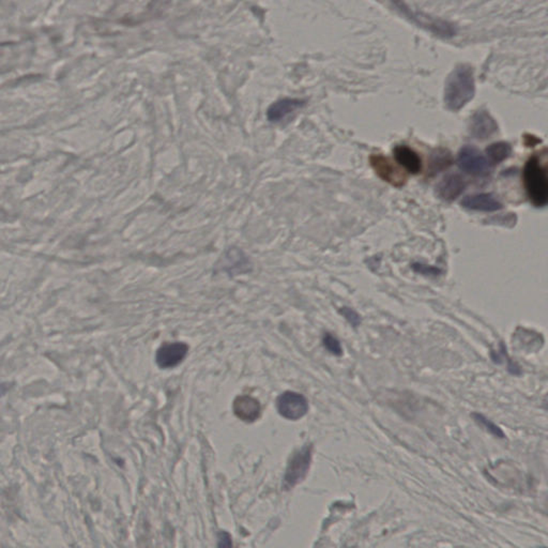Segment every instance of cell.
<instances>
[{
    "label": "cell",
    "mask_w": 548,
    "mask_h": 548,
    "mask_svg": "<svg viewBox=\"0 0 548 548\" xmlns=\"http://www.w3.org/2000/svg\"><path fill=\"white\" fill-rule=\"evenodd\" d=\"M312 462V447L306 445L293 455L288 464L284 478V487L286 489L293 488L298 483H300L307 471L310 469Z\"/></svg>",
    "instance_id": "cell-4"
},
{
    "label": "cell",
    "mask_w": 548,
    "mask_h": 548,
    "mask_svg": "<svg viewBox=\"0 0 548 548\" xmlns=\"http://www.w3.org/2000/svg\"><path fill=\"white\" fill-rule=\"evenodd\" d=\"M219 546H231V536L226 532H221L219 536Z\"/></svg>",
    "instance_id": "cell-21"
},
{
    "label": "cell",
    "mask_w": 548,
    "mask_h": 548,
    "mask_svg": "<svg viewBox=\"0 0 548 548\" xmlns=\"http://www.w3.org/2000/svg\"><path fill=\"white\" fill-rule=\"evenodd\" d=\"M458 164L462 172L469 175H485L491 170V164L486 157L472 146H465L460 149Z\"/></svg>",
    "instance_id": "cell-5"
},
{
    "label": "cell",
    "mask_w": 548,
    "mask_h": 548,
    "mask_svg": "<svg viewBox=\"0 0 548 548\" xmlns=\"http://www.w3.org/2000/svg\"><path fill=\"white\" fill-rule=\"evenodd\" d=\"M475 94V70L470 64H460L449 74L445 86V104L447 109L458 112Z\"/></svg>",
    "instance_id": "cell-1"
},
{
    "label": "cell",
    "mask_w": 548,
    "mask_h": 548,
    "mask_svg": "<svg viewBox=\"0 0 548 548\" xmlns=\"http://www.w3.org/2000/svg\"><path fill=\"white\" fill-rule=\"evenodd\" d=\"M276 407L280 416L293 421L302 418L309 410L306 398L291 391L284 392L278 396Z\"/></svg>",
    "instance_id": "cell-6"
},
{
    "label": "cell",
    "mask_w": 548,
    "mask_h": 548,
    "mask_svg": "<svg viewBox=\"0 0 548 548\" xmlns=\"http://www.w3.org/2000/svg\"><path fill=\"white\" fill-rule=\"evenodd\" d=\"M233 409L237 418L244 422L252 423L261 417V404L252 396H238L234 401Z\"/></svg>",
    "instance_id": "cell-10"
},
{
    "label": "cell",
    "mask_w": 548,
    "mask_h": 548,
    "mask_svg": "<svg viewBox=\"0 0 548 548\" xmlns=\"http://www.w3.org/2000/svg\"><path fill=\"white\" fill-rule=\"evenodd\" d=\"M394 157L398 164L403 166L407 172L413 175H417L422 168V161L420 155L413 151L410 147L405 145L396 146L393 151Z\"/></svg>",
    "instance_id": "cell-14"
},
{
    "label": "cell",
    "mask_w": 548,
    "mask_h": 548,
    "mask_svg": "<svg viewBox=\"0 0 548 548\" xmlns=\"http://www.w3.org/2000/svg\"><path fill=\"white\" fill-rule=\"evenodd\" d=\"M304 104L305 101L300 99H282V100L274 102L269 107L267 117L271 122H278V121L283 120L290 114H293V112L300 109L304 106Z\"/></svg>",
    "instance_id": "cell-12"
},
{
    "label": "cell",
    "mask_w": 548,
    "mask_h": 548,
    "mask_svg": "<svg viewBox=\"0 0 548 548\" xmlns=\"http://www.w3.org/2000/svg\"><path fill=\"white\" fill-rule=\"evenodd\" d=\"M466 189V182L456 174H451L443 178L436 187V193L439 198L445 202H452L458 198Z\"/></svg>",
    "instance_id": "cell-11"
},
{
    "label": "cell",
    "mask_w": 548,
    "mask_h": 548,
    "mask_svg": "<svg viewBox=\"0 0 548 548\" xmlns=\"http://www.w3.org/2000/svg\"><path fill=\"white\" fill-rule=\"evenodd\" d=\"M392 3L397 8L398 10L408 18L415 21V23L422 27L430 30L432 34L443 39H450L458 34V28L452 23L440 18H430L423 13L413 12L404 0H391Z\"/></svg>",
    "instance_id": "cell-3"
},
{
    "label": "cell",
    "mask_w": 548,
    "mask_h": 548,
    "mask_svg": "<svg viewBox=\"0 0 548 548\" xmlns=\"http://www.w3.org/2000/svg\"><path fill=\"white\" fill-rule=\"evenodd\" d=\"M472 417L475 418V420L477 421L479 424L481 426H484L487 430H488L489 433L494 435L495 437L497 438H504L506 435H504V432H502L501 428L499 426H497L495 423H493L492 421L488 420V419L485 418L484 416L482 415H480V413H473Z\"/></svg>",
    "instance_id": "cell-17"
},
{
    "label": "cell",
    "mask_w": 548,
    "mask_h": 548,
    "mask_svg": "<svg viewBox=\"0 0 548 548\" xmlns=\"http://www.w3.org/2000/svg\"><path fill=\"white\" fill-rule=\"evenodd\" d=\"M341 314H342L343 316L346 318L347 322L352 324L354 327H356V326L359 325L360 322H361V317H360L359 314L354 312V311L350 309V307H343L342 310H341Z\"/></svg>",
    "instance_id": "cell-19"
},
{
    "label": "cell",
    "mask_w": 548,
    "mask_h": 548,
    "mask_svg": "<svg viewBox=\"0 0 548 548\" xmlns=\"http://www.w3.org/2000/svg\"><path fill=\"white\" fill-rule=\"evenodd\" d=\"M498 132V123L493 118L491 114L484 109L478 111L472 116L470 122V134L479 140L492 138Z\"/></svg>",
    "instance_id": "cell-9"
},
{
    "label": "cell",
    "mask_w": 548,
    "mask_h": 548,
    "mask_svg": "<svg viewBox=\"0 0 548 548\" xmlns=\"http://www.w3.org/2000/svg\"><path fill=\"white\" fill-rule=\"evenodd\" d=\"M523 178L530 202L536 207L547 206L548 175L536 157L527 161Z\"/></svg>",
    "instance_id": "cell-2"
},
{
    "label": "cell",
    "mask_w": 548,
    "mask_h": 548,
    "mask_svg": "<svg viewBox=\"0 0 548 548\" xmlns=\"http://www.w3.org/2000/svg\"><path fill=\"white\" fill-rule=\"evenodd\" d=\"M546 408H547V409H548V404H547V405H546Z\"/></svg>",
    "instance_id": "cell-22"
},
{
    "label": "cell",
    "mask_w": 548,
    "mask_h": 548,
    "mask_svg": "<svg viewBox=\"0 0 548 548\" xmlns=\"http://www.w3.org/2000/svg\"><path fill=\"white\" fill-rule=\"evenodd\" d=\"M462 206L473 211L493 212L502 208L501 203L492 194L470 195L462 200Z\"/></svg>",
    "instance_id": "cell-13"
},
{
    "label": "cell",
    "mask_w": 548,
    "mask_h": 548,
    "mask_svg": "<svg viewBox=\"0 0 548 548\" xmlns=\"http://www.w3.org/2000/svg\"><path fill=\"white\" fill-rule=\"evenodd\" d=\"M413 269L416 271V272L424 274V276H438L440 273L439 269L434 268V267H430V265H423V263H413Z\"/></svg>",
    "instance_id": "cell-20"
},
{
    "label": "cell",
    "mask_w": 548,
    "mask_h": 548,
    "mask_svg": "<svg viewBox=\"0 0 548 548\" xmlns=\"http://www.w3.org/2000/svg\"><path fill=\"white\" fill-rule=\"evenodd\" d=\"M486 153L491 161L494 163H501L511 155L512 148L510 144L506 142H499L486 148Z\"/></svg>",
    "instance_id": "cell-15"
},
{
    "label": "cell",
    "mask_w": 548,
    "mask_h": 548,
    "mask_svg": "<svg viewBox=\"0 0 548 548\" xmlns=\"http://www.w3.org/2000/svg\"><path fill=\"white\" fill-rule=\"evenodd\" d=\"M189 346L185 343H166L157 350L155 361L157 367L168 369L177 367L187 356Z\"/></svg>",
    "instance_id": "cell-7"
},
{
    "label": "cell",
    "mask_w": 548,
    "mask_h": 548,
    "mask_svg": "<svg viewBox=\"0 0 548 548\" xmlns=\"http://www.w3.org/2000/svg\"><path fill=\"white\" fill-rule=\"evenodd\" d=\"M324 344H325L326 348L332 354H337V356L342 354V347H341L339 341L333 335L327 333L324 337Z\"/></svg>",
    "instance_id": "cell-18"
},
{
    "label": "cell",
    "mask_w": 548,
    "mask_h": 548,
    "mask_svg": "<svg viewBox=\"0 0 548 548\" xmlns=\"http://www.w3.org/2000/svg\"><path fill=\"white\" fill-rule=\"evenodd\" d=\"M449 164H451V155L445 151H436L430 160V168L434 172L445 170Z\"/></svg>",
    "instance_id": "cell-16"
},
{
    "label": "cell",
    "mask_w": 548,
    "mask_h": 548,
    "mask_svg": "<svg viewBox=\"0 0 548 548\" xmlns=\"http://www.w3.org/2000/svg\"><path fill=\"white\" fill-rule=\"evenodd\" d=\"M369 161H371V168L381 179L394 187H402L405 185V174L396 168L388 157L381 155H371Z\"/></svg>",
    "instance_id": "cell-8"
}]
</instances>
